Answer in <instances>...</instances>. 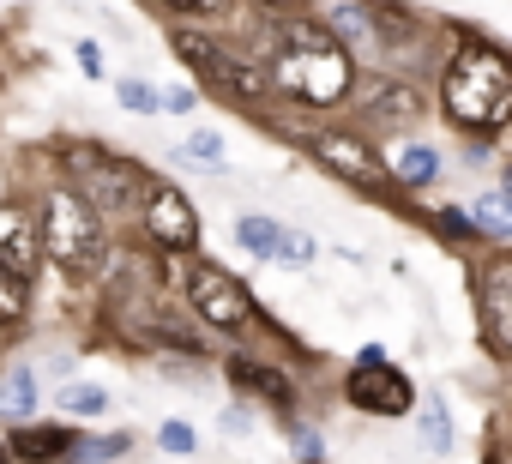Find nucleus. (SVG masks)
Returning a JSON list of instances; mask_svg holds the SVG:
<instances>
[{
    "mask_svg": "<svg viewBox=\"0 0 512 464\" xmlns=\"http://www.w3.org/2000/svg\"><path fill=\"white\" fill-rule=\"evenodd\" d=\"M434 229H440V236H446V242H482V236H476V223H470V211H464V205H440V211H434Z\"/></svg>",
    "mask_w": 512,
    "mask_h": 464,
    "instance_id": "393cba45",
    "label": "nucleus"
},
{
    "mask_svg": "<svg viewBox=\"0 0 512 464\" xmlns=\"http://www.w3.org/2000/svg\"><path fill=\"white\" fill-rule=\"evenodd\" d=\"M121 452H133V434H103V440H79V446L67 452V464H109V458H121Z\"/></svg>",
    "mask_w": 512,
    "mask_h": 464,
    "instance_id": "5701e85b",
    "label": "nucleus"
},
{
    "mask_svg": "<svg viewBox=\"0 0 512 464\" xmlns=\"http://www.w3.org/2000/svg\"><path fill=\"white\" fill-rule=\"evenodd\" d=\"M320 248H314V236H308V229H290L284 223V242H278V266H308Z\"/></svg>",
    "mask_w": 512,
    "mask_h": 464,
    "instance_id": "a878e982",
    "label": "nucleus"
},
{
    "mask_svg": "<svg viewBox=\"0 0 512 464\" xmlns=\"http://www.w3.org/2000/svg\"><path fill=\"white\" fill-rule=\"evenodd\" d=\"M332 31H338V37H368V7H362V0L338 7V13H332Z\"/></svg>",
    "mask_w": 512,
    "mask_h": 464,
    "instance_id": "c85d7f7f",
    "label": "nucleus"
},
{
    "mask_svg": "<svg viewBox=\"0 0 512 464\" xmlns=\"http://www.w3.org/2000/svg\"><path fill=\"white\" fill-rule=\"evenodd\" d=\"M344 398H350L356 410H368V416H404V410L416 404V386H410L404 368L386 362L380 344H368V350L356 356V368L344 374Z\"/></svg>",
    "mask_w": 512,
    "mask_h": 464,
    "instance_id": "1a4fd4ad",
    "label": "nucleus"
},
{
    "mask_svg": "<svg viewBox=\"0 0 512 464\" xmlns=\"http://www.w3.org/2000/svg\"><path fill=\"white\" fill-rule=\"evenodd\" d=\"M266 79H272V97L296 103V109H344L356 97V61L350 49L314 25V19H278L272 37H266Z\"/></svg>",
    "mask_w": 512,
    "mask_h": 464,
    "instance_id": "f257e3e1",
    "label": "nucleus"
},
{
    "mask_svg": "<svg viewBox=\"0 0 512 464\" xmlns=\"http://www.w3.org/2000/svg\"><path fill=\"white\" fill-rule=\"evenodd\" d=\"M169 49L217 91V97H235L241 109H266L272 103V79H266V67H253V61H241L235 49H223L217 37H205L199 25H175L169 31Z\"/></svg>",
    "mask_w": 512,
    "mask_h": 464,
    "instance_id": "423d86ee",
    "label": "nucleus"
},
{
    "mask_svg": "<svg viewBox=\"0 0 512 464\" xmlns=\"http://www.w3.org/2000/svg\"><path fill=\"white\" fill-rule=\"evenodd\" d=\"M422 440L428 452H452V416H446V398H422Z\"/></svg>",
    "mask_w": 512,
    "mask_h": 464,
    "instance_id": "412c9836",
    "label": "nucleus"
},
{
    "mask_svg": "<svg viewBox=\"0 0 512 464\" xmlns=\"http://www.w3.org/2000/svg\"><path fill=\"white\" fill-rule=\"evenodd\" d=\"M229 380H235V386H247L253 398L278 404V410H290V404H296V386H290V374H284V368H272V362H253V356H229Z\"/></svg>",
    "mask_w": 512,
    "mask_h": 464,
    "instance_id": "4468645a",
    "label": "nucleus"
},
{
    "mask_svg": "<svg viewBox=\"0 0 512 464\" xmlns=\"http://www.w3.org/2000/svg\"><path fill=\"white\" fill-rule=\"evenodd\" d=\"M73 446H79V428H67V422H25L7 440V452L25 458V464H61Z\"/></svg>",
    "mask_w": 512,
    "mask_h": 464,
    "instance_id": "ddd939ff",
    "label": "nucleus"
},
{
    "mask_svg": "<svg viewBox=\"0 0 512 464\" xmlns=\"http://www.w3.org/2000/svg\"><path fill=\"white\" fill-rule=\"evenodd\" d=\"M61 410L67 416H103L109 410V392L91 386V380H73V386H61Z\"/></svg>",
    "mask_w": 512,
    "mask_h": 464,
    "instance_id": "4be33fe9",
    "label": "nucleus"
},
{
    "mask_svg": "<svg viewBox=\"0 0 512 464\" xmlns=\"http://www.w3.org/2000/svg\"><path fill=\"white\" fill-rule=\"evenodd\" d=\"M302 151L320 163V175H332L338 187H350V193H362V199H386V205L404 199L398 181H392V169H386V157L374 151L368 133H350V127H314V133H302Z\"/></svg>",
    "mask_w": 512,
    "mask_h": 464,
    "instance_id": "39448f33",
    "label": "nucleus"
},
{
    "mask_svg": "<svg viewBox=\"0 0 512 464\" xmlns=\"http://www.w3.org/2000/svg\"><path fill=\"white\" fill-rule=\"evenodd\" d=\"M0 272H13V278L37 272V223L19 199H0Z\"/></svg>",
    "mask_w": 512,
    "mask_h": 464,
    "instance_id": "f8f14e48",
    "label": "nucleus"
},
{
    "mask_svg": "<svg viewBox=\"0 0 512 464\" xmlns=\"http://www.w3.org/2000/svg\"><path fill=\"white\" fill-rule=\"evenodd\" d=\"M199 97L187 91V85H169V91H157V115H187Z\"/></svg>",
    "mask_w": 512,
    "mask_h": 464,
    "instance_id": "7c9ffc66",
    "label": "nucleus"
},
{
    "mask_svg": "<svg viewBox=\"0 0 512 464\" xmlns=\"http://www.w3.org/2000/svg\"><path fill=\"white\" fill-rule=\"evenodd\" d=\"M362 7H368V0H362Z\"/></svg>",
    "mask_w": 512,
    "mask_h": 464,
    "instance_id": "f704fd0d",
    "label": "nucleus"
},
{
    "mask_svg": "<svg viewBox=\"0 0 512 464\" xmlns=\"http://www.w3.org/2000/svg\"><path fill=\"white\" fill-rule=\"evenodd\" d=\"M73 169H79V199L103 217H121V211H133L139 205V193H145V169L133 163V157H115V151H103V145H67L61 151Z\"/></svg>",
    "mask_w": 512,
    "mask_h": 464,
    "instance_id": "0eeeda50",
    "label": "nucleus"
},
{
    "mask_svg": "<svg viewBox=\"0 0 512 464\" xmlns=\"http://www.w3.org/2000/svg\"><path fill=\"white\" fill-rule=\"evenodd\" d=\"M37 254H49L67 278H91L109 260V229L73 181H55L37 199Z\"/></svg>",
    "mask_w": 512,
    "mask_h": 464,
    "instance_id": "7ed1b4c3",
    "label": "nucleus"
},
{
    "mask_svg": "<svg viewBox=\"0 0 512 464\" xmlns=\"http://www.w3.org/2000/svg\"><path fill=\"white\" fill-rule=\"evenodd\" d=\"M476 332H482V344H488L494 362L512 350V266L506 260H494L476 278Z\"/></svg>",
    "mask_w": 512,
    "mask_h": 464,
    "instance_id": "9d476101",
    "label": "nucleus"
},
{
    "mask_svg": "<svg viewBox=\"0 0 512 464\" xmlns=\"http://www.w3.org/2000/svg\"><path fill=\"white\" fill-rule=\"evenodd\" d=\"M470 223H476L482 242L506 248L512 242V199H506V187H482V199L470 205Z\"/></svg>",
    "mask_w": 512,
    "mask_h": 464,
    "instance_id": "dca6fc26",
    "label": "nucleus"
},
{
    "mask_svg": "<svg viewBox=\"0 0 512 464\" xmlns=\"http://www.w3.org/2000/svg\"><path fill=\"white\" fill-rule=\"evenodd\" d=\"M157 7H169L181 25H205V19H229V7H235V0H157Z\"/></svg>",
    "mask_w": 512,
    "mask_h": 464,
    "instance_id": "b1692460",
    "label": "nucleus"
},
{
    "mask_svg": "<svg viewBox=\"0 0 512 464\" xmlns=\"http://www.w3.org/2000/svg\"><path fill=\"white\" fill-rule=\"evenodd\" d=\"M157 446H163V452H175V458H187L199 440H193V428H187V422H163V428H157Z\"/></svg>",
    "mask_w": 512,
    "mask_h": 464,
    "instance_id": "c756f323",
    "label": "nucleus"
},
{
    "mask_svg": "<svg viewBox=\"0 0 512 464\" xmlns=\"http://www.w3.org/2000/svg\"><path fill=\"white\" fill-rule=\"evenodd\" d=\"M79 67L97 79V73H103V49H97V43H79Z\"/></svg>",
    "mask_w": 512,
    "mask_h": 464,
    "instance_id": "2f4dec72",
    "label": "nucleus"
},
{
    "mask_svg": "<svg viewBox=\"0 0 512 464\" xmlns=\"http://www.w3.org/2000/svg\"><path fill=\"white\" fill-rule=\"evenodd\" d=\"M181 296H187V308L211 326V332H223V338H260V332H278L266 314H260V302H253V290L235 278V272H223V266H211V260H193L187 254V266H181Z\"/></svg>",
    "mask_w": 512,
    "mask_h": 464,
    "instance_id": "20e7f679",
    "label": "nucleus"
},
{
    "mask_svg": "<svg viewBox=\"0 0 512 464\" xmlns=\"http://www.w3.org/2000/svg\"><path fill=\"white\" fill-rule=\"evenodd\" d=\"M290 440H296L302 464H326V440H320V428H308V422H290Z\"/></svg>",
    "mask_w": 512,
    "mask_h": 464,
    "instance_id": "cd10ccee",
    "label": "nucleus"
},
{
    "mask_svg": "<svg viewBox=\"0 0 512 464\" xmlns=\"http://www.w3.org/2000/svg\"><path fill=\"white\" fill-rule=\"evenodd\" d=\"M260 7H290V0H260Z\"/></svg>",
    "mask_w": 512,
    "mask_h": 464,
    "instance_id": "473e14b6",
    "label": "nucleus"
},
{
    "mask_svg": "<svg viewBox=\"0 0 512 464\" xmlns=\"http://www.w3.org/2000/svg\"><path fill=\"white\" fill-rule=\"evenodd\" d=\"M0 464H13V452H7V446H0Z\"/></svg>",
    "mask_w": 512,
    "mask_h": 464,
    "instance_id": "72a5a7b5",
    "label": "nucleus"
},
{
    "mask_svg": "<svg viewBox=\"0 0 512 464\" xmlns=\"http://www.w3.org/2000/svg\"><path fill=\"white\" fill-rule=\"evenodd\" d=\"M386 169H392L398 193H416V187H428V181L440 175V151H434V145H422V139H404V145L386 157Z\"/></svg>",
    "mask_w": 512,
    "mask_h": 464,
    "instance_id": "2eb2a0df",
    "label": "nucleus"
},
{
    "mask_svg": "<svg viewBox=\"0 0 512 464\" xmlns=\"http://www.w3.org/2000/svg\"><path fill=\"white\" fill-rule=\"evenodd\" d=\"M31 320V278L0 272V332H19Z\"/></svg>",
    "mask_w": 512,
    "mask_h": 464,
    "instance_id": "6ab92c4d",
    "label": "nucleus"
},
{
    "mask_svg": "<svg viewBox=\"0 0 512 464\" xmlns=\"http://www.w3.org/2000/svg\"><path fill=\"white\" fill-rule=\"evenodd\" d=\"M362 121L380 127V133H404V127L422 121V91L404 85V79H374L362 91Z\"/></svg>",
    "mask_w": 512,
    "mask_h": 464,
    "instance_id": "9b49d317",
    "label": "nucleus"
},
{
    "mask_svg": "<svg viewBox=\"0 0 512 464\" xmlns=\"http://www.w3.org/2000/svg\"><path fill=\"white\" fill-rule=\"evenodd\" d=\"M139 229L151 236L157 254H181L187 260L199 248V211H193V199L175 181H145V193H139Z\"/></svg>",
    "mask_w": 512,
    "mask_h": 464,
    "instance_id": "6e6552de",
    "label": "nucleus"
},
{
    "mask_svg": "<svg viewBox=\"0 0 512 464\" xmlns=\"http://www.w3.org/2000/svg\"><path fill=\"white\" fill-rule=\"evenodd\" d=\"M37 398H43L37 368H7V374H0V416H7V422H31Z\"/></svg>",
    "mask_w": 512,
    "mask_h": 464,
    "instance_id": "f3484780",
    "label": "nucleus"
},
{
    "mask_svg": "<svg viewBox=\"0 0 512 464\" xmlns=\"http://www.w3.org/2000/svg\"><path fill=\"white\" fill-rule=\"evenodd\" d=\"M235 242L253 254V260H278V242H284V223L278 217H260V211H247L235 223Z\"/></svg>",
    "mask_w": 512,
    "mask_h": 464,
    "instance_id": "a211bd4d",
    "label": "nucleus"
},
{
    "mask_svg": "<svg viewBox=\"0 0 512 464\" xmlns=\"http://www.w3.org/2000/svg\"><path fill=\"white\" fill-rule=\"evenodd\" d=\"M440 109L470 139H500L512 121V61L488 37H458L446 73H440Z\"/></svg>",
    "mask_w": 512,
    "mask_h": 464,
    "instance_id": "f03ea898",
    "label": "nucleus"
},
{
    "mask_svg": "<svg viewBox=\"0 0 512 464\" xmlns=\"http://www.w3.org/2000/svg\"><path fill=\"white\" fill-rule=\"evenodd\" d=\"M115 97H121V109H133V115H157V85H145V79H121Z\"/></svg>",
    "mask_w": 512,
    "mask_h": 464,
    "instance_id": "bb28decb",
    "label": "nucleus"
},
{
    "mask_svg": "<svg viewBox=\"0 0 512 464\" xmlns=\"http://www.w3.org/2000/svg\"><path fill=\"white\" fill-rule=\"evenodd\" d=\"M181 163H199V169H223V133H211V127H199V133H187L181 139V151H175Z\"/></svg>",
    "mask_w": 512,
    "mask_h": 464,
    "instance_id": "aec40b11",
    "label": "nucleus"
}]
</instances>
